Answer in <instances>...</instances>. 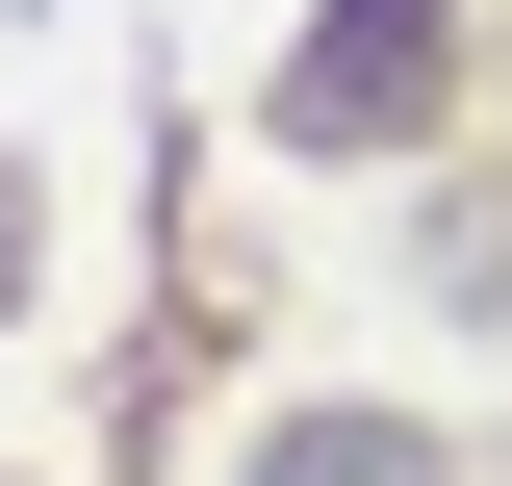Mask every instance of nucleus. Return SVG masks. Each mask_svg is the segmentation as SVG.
Instances as JSON below:
<instances>
[{
  "label": "nucleus",
  "mask_w": 512,
  "mask_h": 486,
  "mask_svg": "<svg viewBox=\"0 0 512 486\" xmlns=\"http://www.w3.org/2000/svg\"><path fill=\"white\" fill-rule=\"evenodd\" d=\"M256 486H436V461H410V435H282Z\"/></svg>",
  "instance_id": "nucleus-2"
},
{
  "label": "nucleus",
  "mask_w": 512,
  "mask_h": 486,
  "mask_svg": "<svg viewBox=\"0 0 512 486\" xmlns=\"http://www.w3.org/2000/svg\"><path fill=\"white\" fill-rule=\"evenodd\" d=\"M410 103H436V0H359L333 52H282V128H308V154H359V128H410Z\"/></svg>",
  "instance_id": "nucleus-1"
}]
</instances>
